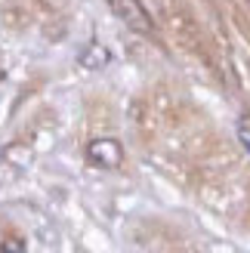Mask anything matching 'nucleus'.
Instances as JSON below:
<instances>
[{
	"instance_id": "f257e3e1",
	"label": "nucleus",
	"mask_w": 250,
	"mask_h": 253,
	"mask_svg": "<svg viewBox=\"0 0 250 253\" xmlns=\"http://www.w3.org/2000/svg\"><path fill=\"white\" fill-rule=\"evenodd\" d=\"M105 3L130 31H136V34H155V19H152V12L145 9L142 0H105Z\"/></svg>"
},
{
	"instance_id": "f03ea898",
	"label": "nucleus",
	"mask_w": 250,
	"mask_h": 253,
	"mask_svg": "<svg viewBox=\"0 0 250 253\" xmlns=\"http://www.w3.org/2000/svg\"><path fill=\"white\" fill-rule=\"evenodd\" d=\"M86 161L96 164V167H102V170H118L121 164H124V148L118 139H93L90 145H86Z\"/></svg>"
},
{
	"instance_id": "7ed1b4c3",
	"label": "nucleus",
	"mask_w": 250,
	"mask_h": 253,
	"mask_svg": "<svg viewBox=\"0 0 250 253\" xmlns=\"http://www.w3.org/2000/svg\"><path fill=\"white\" fill-rule=\"evenodd\" d=\"M238 139H241V145L250 151V124H244V121L238 124Z\"/></svg>"
}]
</instances>
